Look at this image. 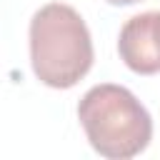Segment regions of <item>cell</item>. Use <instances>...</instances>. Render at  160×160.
<instances>
[{
  "instance_id": "3",
  "label": "cell",
  "mask_w": 160,
  "mask_h": 160,
  "mask_svg": "<svg viewBox=\"0 0 160 160\" xmlns=\"http://www.w3.org/2000/svg\"><path fill=\"white\" fill-rule=\"evenodd\" d=\"M120 60L138 75L160 72V12H140L132 15L118 38Z\"/></svg>"
},
{
  "instance_id": "2",
  "label": "cell",
  "mask_w": 160,
  "mask_h": 160,
  "mask_svg": "<svg viewBox=\"0 0 160 160\" xmlns=\"http://www.w3.org/2000/svg\"><path fill=\"white\" fill-rule=\"evenodd\" d=\"M78 120L92 150L108 160L140 155L152 138V120L145 105L122 85H92L78 102Z\"/></svg>"
},
{
  "instance_id": "4",
  "label": "cell",
  "mask_w": 160,
  "mask_h": 160,
  "mask_svg": "<svg viewBox=\"0 0 160 160\" xmlns=\"http://www.w3.org/2000/svg\"><path fill=\"white\" fill-rule=\"evenodd\" d=\"M105 2H110V5H135L140 0H105Z\"/></svg>"
},
{
  "instance_id": "1",
  "label": "cell",
  "mask_w": 160,
  "mask_h": 160,
  "mask_svg": "<svg viewBox=\"0 0 160 160\" xmlns=\"http://www.w3.org/2000/svg\"><path fill=\"white\" fill-rule=\"evenodd\" d=\"M92 38L82 15L65 2L42 5L30 20V62L35 78L55 90L78 85L92 68Z\"/></svg>"
}]
</instances>
